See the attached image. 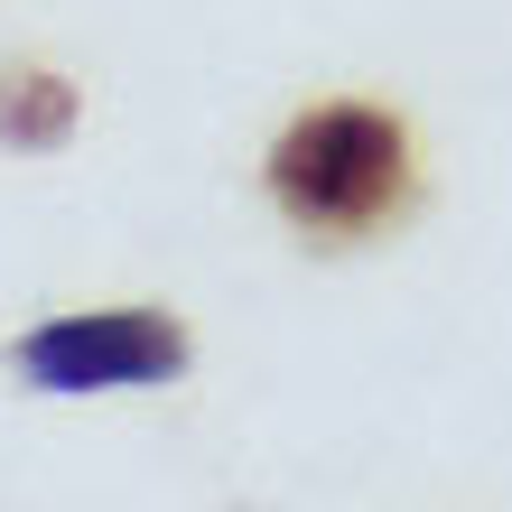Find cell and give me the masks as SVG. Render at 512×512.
<instances>
[{
    "mask_svg": "<svg viewBox=\"0 0 512 512\" xmlns=\"http://www.w3.org/2000/svg\"><path fill=\"white\" fill-rule=\"evenodd\" d=\"M270 196L289 205V224L326 233V243L373 233L410 196V140L373 103H326L270 149Z\"/></svg>",
    "mask_w": 512,
    "mask_h": 512,
    "instance_id": "obj_1",
    "label": "cell"
},
{
    "mask_svg": "<svg viewBox=\"0 0 512 512\" xmlns=\"http://www.w3.org/2000/svg\"><path fill=\"white\" fill-rule=\"evenodd\" d=\"M19 373L38 391H122V382H177L187 336L149 308H103V317H56L19 336Z\"/></svg>",
    "mask_w": 512,
    "mask_h": 512,
    "instance_id": "obj_2",
    "label": "cell"
},
{
    "mask_svg": "<svg viewBox=\"0 0 512 512\" xmlns=\"http://www.w3.org/2000/svg\"><path fill=\"white\" fill-rule=\"evenodd\" d=\"M0 131H10V140H56V131H66V84L28 75L19 94L0 103Z\"/></svg>",
    "mask_w": 512,
    "mask_h": 512,
    "instance_id": "obj_3",
    "label": "cell"
}]
</instances>
